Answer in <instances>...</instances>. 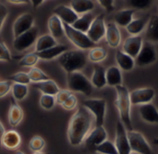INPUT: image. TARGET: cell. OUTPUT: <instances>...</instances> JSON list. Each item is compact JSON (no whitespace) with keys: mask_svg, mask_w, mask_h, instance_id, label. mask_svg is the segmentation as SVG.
<instances>
[{"mask_svg":"<svg viewBox=\"0 0 158 154\" xmlns=\"http://www.w3.org/2000/svg\"><path fill=\"white\" fill-rule=\"evenodd\" d=\"M93 125V115L83 106L79 107L71 116L68 127V139L72 147L81 145Z\"/></svg>","mask_w":158,"mask_h":154,"instance_id":"6da1fadb","label":"cell"},{"mask_svg":"<svg viewBox=\"0 0 158 154\" xmlns=\"http://www.w3.org/2000/svg\"><path fill=\"white\" fill-rule=\"evenodd\" d=\"M116 88L117 98L115 100V105L118 112V115L120 118V122L123 124L127 131L133 130V125L131 122V102L130 99V91L128 88L121 85Z\"/></svg>","mask_w":158,"mask_h":154,"instance_id":"7a4b0ae2","label":"cell"},{"mask_svg":"<svg viewBox=\"0 0 158 154\" xmlns=\"http://www.w3.org/2000/svg\"><path fill=\"white\" fill-rule=\"evenodd\" d=\"M57 61L60 67L68 74L71 73L81 72L86 66L88 57L84 51L80 49L68 50L57 58Z\"/></svg>","mask_w":158,"mask_h":154,"instance_id":"3957f363","label":"cell"},{"mask_svg":"<svg viewBox=\"0 0 158 154\" xmlns=\"http://www.w3.org/2000/svg\"><path fill=\"white\" fill-rule=\"evenodd\" d=\"M67 84L68 88L71 92L81 93L87 97L91 96L93 93L94 86L91 81L81 72L71 73L67 74Z\"/></svg>","mask_w":158,"mask_h":154,"instance_id":"277c9868","label":"cell"},{"mask_svg":"<svg viewBox=\"0 0 158 154\" xmlns=\"http://www.w3.org/2000/svg\"><path fill=\"white\" fill-rule=\"evenodd\" d=\"M82 106L94 116L95 126H104L106 114V101L104 99H89L82 102Z\"/></svg>","mask_w":158,"mask_h":154,"instance_id":"5b68a950","label":"cell"},{"mask_svg":"<svg viewBox=\"0 0 158 154\" xmlns=\"http://www.w3.org/2000/svg\"><path fill=\"white\" fill-rule=\"evenodd\" d=\"M63 27L67 38L80 50H90L96 46V45L89 39L86 33L77 31L72 26L66 23H63Z\"/></svg>","mask_w":158,"mask_h":154,"instance_id":"8992f818","label":"cell"},{"mask_svg":"<svg viewBox=\"0 0 158 154\" xmlns=\"http://www.w3.org/2000/svg\"><path fill=\"white\" fill-rule=\"evenodd\" d=\"M128 139L131 152L137 154H154L152 147L141 132L134 129L128 131Z\"/></svg>","mask_w":158,"mask_h":154,"instance_id":"52a82bcc","label":"cell"},{"mask_svg":"<svg viewBox=\"0 0 158 154\" xmlns=\"http://www.w3.org/2000/svg\"><path fill=\"white\" fill-rule=\"evenodd\" d=\"M157 60V52L154 44L143 41L141 51L135 59V65L139 67H146Z\"/></svg>","mask_w":158,"mask_h":154,"instance_id":"ba28073f","label":"cell"},{"mask_svg":"<svg viewBox=\"0 0 158 154\" xmlns=\"http://www.w3.org/2000/svg\"><path fill=\"white\" fill-rule=\"evenodd\" d=\"M39 30L36 26H33L28 32L13 38V47L19 51L22 52L32 46L38 38Z\"/></svg>","mask_w":158,"mask_h":154,"instance_id":"9c48e42d","label":"cell"},{"mask_svg":"<svg viewBox=\"0 0 158 154\" xmlns=\"http://www.w3.org/2000/svg\"><path fill=\"white\" fill-rule=\"evenodd\" d=\"M106 31V23L105 21V15L102 13L94 17V20L86 34L89 37V39L96 45L103 38H105Z\"/></svg>","mask_w":158,"mask_h":154,"instance_id":"30bf717a","label":"cell"},{"mask_svg":"<svg viewBox=\"0 0 158 154\" xmlns=\"http://www.w3.org/2000/svg\"><path fill=\"white\" fill-rule=\"evenodd\" d=\"M114 144L118 154L132 153L128 139V131L120 121H118L116 125V138Z\"/></svg>","mask_w":158,"mask_h":154,"instance_id":"8fae6325","label":"cell"},{"mask_svg":"<svg viewBox=\"0 0 158 154\" xmlns=\"http://www.w3.org/2000/svg\"><path fill=\"white\" fill-rule=\"evenodd\" d=\"M156 97V91L152 87L137 88L130 92V99L131 105H145L152 103Z\"/></svg>","mask_w":158,"mask_h":154,"instance_id":"7c38bea8","label":"cell"},{"mask_svg":"<svg viewBox=\"0 0 158 154\" xmlns=\"http://www.w3.org/2000/svg\"><path fill=\"white\" fill-rule=\"evenodd\" d=\"M34 26V17L31 13H23L19 15L15 21L13 22L12 32L13 36L17 37L29 30H31Z\"/></svg>","mask_w":158,"mask_h":154,"instance_id":"4fadbf2b","label":"cell"},{"mask_svg":"<svg viewBox=\"0 0 158 154\" xmlns=\"http://www.w3.org/2000/svg\"><path fill=\"white\" fill-rule=\"evenodd\" d=\"M106 140H107V132L106 128L104 126H95L90 131L84 140V143L89 149L94 151L97 146L101 145Z\"/></svg>","mask_w":158,"mask_h":154,"instance_id":"5bb4252c","label":"cell"},{"mask_svg":"<svg viewBox=\"0 0 158 154\" xmlns=\"http://www.w3.org/2000/svg\"><path fill=\"white\" fill-rule=\"evenodd\" d=\"M143 44V38L142 35H131L124 41L122 45V51L135 59L141 51Z\"/></svg>","mask_w":158,"mask_h":154,"instance_id":"9a60e30c","label":"cell"},{"mask_svg":"<svg viewBox=\"0 0 158 154\" xmlns=\"http://www.w3.org/2000/svg\"><path fill=\"white\" fill-rule=\"evenodd\" d=\"M54 15L57 16L63 23L72 25L79 18V15L69 7L66 5H59L54 8Z\"/></svg>","mask_w":158,"mask_h":154,"instance_id":"2e32d148","label":"cell"},{"mask_svg":"<svg viewBox=\"0 0 158 154\" xmlns=\"http://www.w3.org/2000/svg\"><path fill=\"white\" fill-rule=\"evenodd\" d=\"M106 44L112 48H118L121 44V33L118 26L115 22L106 23V31L105 35Z\"/></svg>","mask_w":158,"mask_h":154,"instance_id":"e0dca14e","label":"cell"},{"mask_svg":"<svg viewBox=\"0 0 158 154\" xmlns=\"http://www.w3.org/2000/svg\"><path fill=\"white\" fill-rule=\"evenodd\" d=\"M139 113L143 121L147 124H158V110L153 103L142 105L139 108Z\"/></svg>","mask_w":158,"mask_h":154,"instance_id":"ac0fdd59","label":"cell"},{"mask_svg":"<svg viewBox=\"0 0 158 154\" xmlns=\"http://www.w3.org/2000/svg\"><path fill=\"white\" fill-rule=\"evenodd\" d=\"M7 119H8L9 125L12 127L18 126L23 119V111L13 98H11L10 106L8 109Z\"/></svg>","mask_w":158,"mask_h":154,"instance_id":"d6986e66","label":"cell"},{"mask_svg":"<svg viewBox=\"0 0 158 154\" xmlns=\"http://www.w3.org/2000/svg\"><path fill=\"white\" fill-rule=\"evenodd\" d=\"M47 26H48V30L50 34L56 39H60L65 35V31H64V27H63V22L61 21V20L56 16V15H52L49 17L48 21H47Z\"/></svg>","mask_w":158,"mask_h":154,"instance_id":"ffe728a7","label":"cell"},{"mask_svg":"<svg viewBox=\"0 0 158 154\" xmlns=\"http://www.w3.org/2000/svg\"><path fill=\"white\" fill-rule=\"evenodd\" d=\"M91 83L94 87L97 89H102L106 86V69L104 66L100 64L94 65V72L91 78Z\"/></svg>","mask_w":158,"mask_h":154,"instance_id":"44dd1931","label":"cell"},{"mask_svg":"<svg viewBox=\"0 0 158 154\" xmlns=\"http://www.w3.org/2000/svg\"><path fill=\"white\" fill-rule=\"evenodd\" d=\"M106 85L109 86L117 87L123 83V76L121 70L118 66H111L106 70Z\"/></svg>","mask_w":158,"mask_h":154,"instance_id":"7402d4cb","label":"cell"},{"mask_svg":"<svg viewBox=\"0 0 158 154\" xmlns=\"http://www.w3.org/2000/svg\"><path fill=\"white\" fill-rule=\"evenodd\" d=\"M21 138L16 130L6 131L2 139V146L7 150H16L20 146Z\"/></svg>","mask_w":158,"mask_h":154,"instance_id":"603a6c76","label":"cell"},{"mask_svg":"<svg viewBox=\"0 0 158 154\" xmlns=\"http://www.w3.org/2000/svg\"><path fill=\"white\" fill-rule=\"evenodd\" d=\"M68 51V46L66 45H56L51 48L44 50L42 52H36L40 59L43 60H52L60 57L64 52Z\"/></svg>","mask_w":158,"mask_h":154,"instance_id":"cb8c5ba5","label":"cell"},{"mask_svg":"<svg viewBox=\"0 0 158 154\" xmlns=\"http://www.w3.org/2000/svg\"><path fill=\"white\" fill-rule=\"evenodd\" d=\"M145 29L146 41L152 44L158 43V15L155 14L149 18Z\"/></svg>","mask_w":158,"mask_h":154,"instance_id":"d4e9b609","label":"cell"},{"mask_svg":"<svg viewBox=\"0 0 158 154\" xmlns=\"http://www.w3.org/2000/svg\"><path fill=\"white\" fill-rule=\"evenodd\" d=\"M116 61L118 63V67L125 72H130L134 69L135 67V59L126 53H124L122 50H117L116 52Z\"/></svg>","mask_w":158,"mask_h":154,"instance_id":"484cf974","label":"cell"},{"mask_svg":"<svg viewBox=\"0 0 158 154\" xmlns=\"http://www.w3.org/2000/svg\"><path fill=\"white\" fill-rule=\"evenodd\" d=\"M135 9L133 8H124L118 11L115 14V23L118 26L126 28L133 20V15Z\"/></svg>","mask_w":158,"mask_h":154,"instance_id":"4316f807","label":"cell"},{"mask_svg":"<svg viewBox=\"0 0 158 154\" xmlns=\"http://www.w3.org/2000/svg\"><path fill=\"white\" fill-rule=\"evenodd\" d=\"M94 20V17L93 13L89 12V13L79 16L78 20L71 26L77 31H80L83 33H87Z\"/></svg>","mask_w":158,"mask_h":154,"instance_id":"83f0119b","label":"cell"},{"mask_svg":"<svg viewBox=\"0 0 158 154\" xmlns=\"http://www.w3.org/2000/svg\"><path fill=\"white\" fill-rule=\"evenodd\" d=\"M79 16L91 12L94 8V2L91 0H73L69 6Z\"/></svg>","mask_w":158,"mask_h":154,"instance_id":"f1b7e54d","label":"cell"},{"mask_svg":"<svg viewBox=\"0 0 158 154\" xmlns=\"http://www.w3.org/2000/svg\"><path fill=\"white\" fill-rule=\"evenodd\" d=\"M34 87L40 92H42L43 95H49V96H54V97L60 90L58 85L52 79L44 81V82L37 83L35 84Z\"/></svg>","mask_w":158,"mask_h":154,"instance_id":"f546056e","label":"cell"},{"mask_svg":"<svg viewBox=\"0 0 158 154\" xmlns=\"http://www.w3.org/2000/svg\"><path fill=\"white\" fill-rule=\"evenodd\" d=\"M149 18L150 17L133 19L132 21L126 27L127 32L131 35H140V33H142L143 32V30L146 28Z\"/></svg>","mask_w":158,"mask_h":154,"instance_id":"4dcf8cb0","label":"cell"},{"mask_svg":"<svg viewBox=\"0 0 158 154\" xmlns=\"http://www.w3.org/2000/svg\"><path fill=\"white\" fill-rule=\"evenodd\" d=\"M56 40L50 34H44L37 38L35 42V52H42L56 46Z\"/></svg>","mask_w":158,"mask_h":154,"instance_id":"1f68e13d","label":"cell"},{"mask_svg":"<svg viewBox=\"0 0 158 154\" xmlns=\"http://www.w3.org/2000/svg\"><path fill=\"white\" fill-rule=\"evenodd\" d=\"M87 57L91 62L94 64H99L100 62H102L103 60L106 59L107 51L102 46H95L89 50Z\"/></svg>","mask_w":158,"mask_h":154,"instance_id":"d6a6232c","label":"cell"},{"mask_svg":"<svg viewBox=\"0 0 158 154\" xmlns=\"http://www.w3.org/2000/svg\"><path fill=\"white\" fill-rule=\"evenodd\" d=\"M15 59H19V65L20 67H27L30 69L35 67V65L38 63V61L40 59L35 51L27 53L26 55H24L22 57H19V58H15Z\"/></svg>","mask_w":158,"mask_h":154,"instance_id":"836d02e7","label":"cell"},{"mask_svg":"<svg viewBox=\"0 0 158 154\" xmlns=\"http://www.w3.org/2000/svg\"><path fill=\"white\" fill-rule=\"evenodd\" d=\"M12 92V98L16 101H21L25 99L29 94V87L25 85H19V84H12L11 87Z\"/></svg>","mask_w":158,"mask_h":154,"instance_id":"e575fe53","label":"cell"},{"mask_svg":"<svg viewBox=\"0 0 158 154\" xmlns=\"http://www.w3.org/2000/svg\"><path fill=\"white\" fill-rule=\"evenodd\" d=\"M28 75H29L31 82L35 83V84L50 80V77L45 73H44L41 69H39L37 67L31 68L28 72Z\"/></svg>","mask_w":158,"mask_h":154,"instance_id":"d590c367","label":"cell"},{"mask_svg":"<svg viewBox=\"0 0 158 154\" xmlns=\"http://www.w3.org/2000/svg\"><path fill=\"white\" fill-rule=\"evenodd\" d=\"M7 80L12 82L13 84H19V85H25V86H28L31 83L29 78L28 73H24V72H19V73H13L7 77Z\"/></svg>","mask_w":158,"mask_h":154,"instance_id":"8d00e7d4","label":"cell"},{"mask_svg":"<svg viewBox=\"0 0 158 154\" xmlns=\"http://www.w3.org/2000/svg\"><path fill=\"white\" fill-rule=\"evenodd\" d=\"M94 152L99 154H118L115 144L108 139L103 142L101 145L97 146L94 149Z\"/></svg>","mask_w":158,"mask_h":154,"instance_id":"74e56055","label":"cell"},{"mask_svg":"<svg viewBox=\"0 0 158 154\" xmlns=\"http://www.w3.org/2000/svg\"><path fill=\"white\" fill-rule=\"evenodd\" d=\"M44 147H45V141L40 136L32 137L29 142V148L33 152H42Z\"/></svg>","mask_w":158,"mask_h":154,"instance_id":"f35d334b","label":"cell"},{"mask_svg":"<svg viewBox=\"0 0 158 154\" xmlns=\"http://www.w3.org/2000/svg\"><path fill=\"white\" fill-rule=\"evenodd\" d=\"M40 106L41 108H43L45 111H50L52 110L56 102V98L54 96H49V95H43L40 97V100H39Z\"/></svg>","mask_w":158,"mask_h":154,"instance_id":"ab89813d","label":"cell"},{"mask_svg":"<svg viewBox=\"0 0 158 154\" xmlns=\"http://www.w3.org/2000/svg\"><path fill=\"white\" fill-rule=\"evenodd\" d=\"M12 60V56L9 48L3 40H0V61L10 62Z\"/></svg>","mask_w":158,"mask_h":154,"instance_id":"60d3db41","label":"cell"},{"mask_svg":"<svg viewBox=\"0 0 158 154\" xmlns=\"http://www.w3.org/2000/svg\"><path fill=\"white\" fill-rule=\"evenodd\" d=\"M128 3L133 9H146L153 5L151 0H129Z\"/></svg>","mask_w":158,"mask_h":154,"instance_id":"b9f144b4","label":"cell"},{"mask_svg":"<svg viewBox=\"0 0 158 154\" xmlns=\"http://www.w3.org/2000/svg\"><path fill=\"white\" fill-rule=\"evenodd\" d=\"M74 93L71 92L70 90L69 89H60L59 92L55 96L56 98V104H59V105H62L71 95H73Z\"/></svg>","mask_w":158,"mask_h":154,"instance_id":"7bdbcfd3","label":"cell"},{"mask_svg":"<svg viewBox=\"0 0 158 154\" xmlns=\"http://www.w3.org/2000/svg\"><path fill=\"white\" fill-rule=\"evenodd\" d=\"M61 106H62V108L64 110H67V111H72V110H74L78 106V99H77V97L74 94L71 95Z\"/></svg>","mask_w":158,"mask_h":154,"instance_id":"ee69618b","label":"cell"},{"mask_svg":"<svg viewBox=\"0 0 158 154\" xmlns=\"http://www.w3.org/2000/svg\"><path fill=\"white\" fill-rule=\"evenodd\" d=\"M12 84L13 83L8 80L0 81V99L6 97L11 91Z\"/></svg>","mask_w":158,"mask_h":154,"instance_id":"f6af8a7d","label":"cell"},{"mask_svg":"<svg viewBox=\"0 0 158 154\" xmlns=\"http://www.w3.org/2000/svg\"><path fill=\"white\" fill-rule=\"evenodd\" d=\"M98 3L101 7H103L106 11H107L108 13H111L115 10L116 8V5H115V1L113 0H98Z\"/></svg>","mask_w":158,"mask_h":154,"instance_id":"bcb514c9","label":"cell"},{"mask_svg":"<svg viewBox=\"0 0 158 154\" xmlns=\"http://www.w3.org/2000/svg\"><path fill=\"white\" fill-rule=\"evenodd\" d=\"M8 16V9L7 7L0 2V32L2 30V27L6 21V19Z\"/></svg>","mask_w":158,"mask_h":154,"instance_id":"7dc6e473","label":"cell"},{"mask_svg":"<svg viewBox=\"0 0 158 154\" xmlns=\"http://www.w3.org/2000/svg\"><path fill=\"white\" fill-rule=\"evenodd\" d=\"M6 131V128H5V126H4L3 123L0 121V152H1V147H2V139H3V137H4Z\"/></svg>","mask_w":158,"mask_h":154,"instance_id":"c3c4849f","label":"cell"},{"mask_svg":"<svg viewBox=\"0 0 158 154\" xmlns=\"http://www.w3.org/2000/svg\"><path fill=\"white\" fill-rule=\"evenodd\" d=\"M32 5V7L33 8H37L38 7H40L41 5H43L45 1L44 0H31L30 1Z\"/></svg>","mask_w":158,"mask_h":154,"instance_id":"681fc988","label":"cell"},{"mask_svg":"<svg viewBox=\"0 0 158 154\" xmlns=\"http://www.w3.org/2000/svg\"><path fill=\"white\" fill-rule=\"evenodd\" d=\"M9 3H12V4H16V5H19V4H26L28 3L29 1H23V0H8Z\"/></svg>","mask_w":158,"mask_h":154,"instance_id":"f907efd6","label":"cell"},{"mask_svg":"<svg viewBox=\"0 0 158 154\" xmlns=\"http://www.w3.org/2000/svg\"><path fill=\"white\" fill-rule=\"evenodd\" d=\"M154 144H156V145H158V139H156L154 140Z\"/></svg>","mask_w":158,"mask_h":154,"instance_id":"816d5d0a","label":"cell"},{"mask_svg":"<svg viewBox=\"0 0 158 154\" xmlns=\"http://www.w3.org/2000/svg\"><path fill=\"white\" fill-rule=\"evenodd\" d=\"M33 154H50V153H48V152H34Z\"/></svg>","mask_w":158,"mask_h":154,"instance_id":"f5cc1de1","label":"cell"},{"mask_svg":"<svg viewBox=\"0 0 158 154\" xmlns=\"http://www.w3.org/2000/svg\"><path fill=\"white\" fill-rule=\"evenodd\" d=\"M15 154H25L24 152H19V151H18V152H16Z\"/></svg>","mask_w":158,"mask_h":154,"instance_id":"db71d44e","label":"cell"},{"mask_svg":"<svg viewBox=\"0 0 158 154\" xmlns=\"http://www.w3.org/2000/svg\"><path fill=\"white\" fill-rule=\"evenodd\" d=\"M157 6H158V1H157Z\"/></svg>","mask_w":158,"mask_h":154,"instance_id":"11a10c76","label":"cell"}]
</instances>
